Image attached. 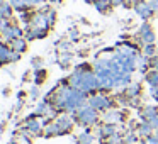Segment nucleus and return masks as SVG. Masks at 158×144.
<instances>
[{
	"mask_svg": "<svg viewBox=\"0 0 158 144\" xmlns=\"http://www.w3.org/2000/svg\"><path fill=\"white\" fill-rule=\"evenodd\" d=\"M75 120L82 126H92L97 122V110L94 107H82L75 112Z\"/></svg>",
	"mask_w": 158,
	"mask_h": 144,
	"instance_id": "1",
	"label": "nucleus"
},
{
	"mask_svg": "<svg viewBox=\"0 0 158 144\" xmlns=\"http://www.w3.org/2000/svg\"><path fill=\"white\" fill-rule=\"evenodd\" d=\"M72 127H73V120L70 119V117H66V115L60 117V119L55 122L56 136H63V134L70 132V130H72Z\"/></svg>",
	"mask_w": 158,
	"mask_h": 144,
	"instance_id": "2",
	"label": "nucleus"
},
{
	"mask_svg": "<svg viewBox=\"0 0 158 144\" xmlns=\"http://www.w3.org/2000/svg\"><path fill=\"white\" fill-rule=\"evenodd\" d=\"M110 105H112V102H110L107 97L95 95V97H92V98H90V107H94L97 112H104V110H107Z\"/></svg>",
	"mask_w": 158,
	"mask_h": 144,
	"instance_id": "3",
	"label": "nucleus"
},
{
	"mask_svg": "<svg viewBox=\"0 0 158 144\" xmlns=\"http://www.w3.org/2000/svg\"><path fill=\"white\" fill-rule=\"evenodd\" d=\"M134 10L138 12V15H141L143 19H150L153 14V9L150 7V4H144V2H136L134 4Z\"/></svg>",
	"mask_w": 158,
	"mask_h": 144,
	"instance_id": "4",
	"label": "nucleus"
},
{
	"mask_svg": "<svg viewBox=\"0 0 158 144\" xmlns=\"http://www.w3.org/2000/svg\"><path fill=\"white\" fill-rule=\"evenodd\" d=\"M139 34H141V41H144L146 44H153V42H155V32L151 31L150 24H143V26H141Z\"/></svg>",
	"mask_w": 158,
	"mask_h": 144,
	"instance_id": "5",
	"label": "nucleus"
},
{
	"mask_svg": "<svg viewBox=\"0 0 158 144\" xmlns=\"http://www.w3.org/2000/svg\"><path fill=\"white\" fill-rule=\"evenodd\" d=\"M26 130L29 134H32V136H39L43 132V124L38 119H29L27 124H26Z\"/></svg>",
	"mask_w": 158,
	"mask_h": 144,
	"instance_id": "6",
	"label": "nucleus"
},
{
	"mask_svg": "<svg viewBox=\"0 0 158 144\" xmlns=\"http://www.w3.org/2000/svg\"><path fill=\"white\" fill-rule=\"evenodd\" d=\"M2 34H4L5 39H10V41H14V39H19L22 36V31L17 27V26H7V27L2 31Z\"/></svg>",
	"mask_w": 158,
	"mask_h": 144,
	"instance_id": "7",
	"label": "nucleus"
},
{
	"mask_svg": "<svg viewBox=\"0 0 158 144\" xmlns=\"http://www.w3.org/2000/svg\"><path fill=\"white\" fill-rule=\"evenodd\" d=\"M99 134H100V137H110V136H114V134H116V126H114V124H106V126L100 127Z\"/></svg>",
	"mask_w": 158,
	"mask_h": 144,
	"instance_id": "8",
	"label": "nucleus"
},
{
	"mask_svg": "<svg viewBox=\"0 0 158 144\" xmlns=\"http://www.w3.org/2000/svg\"><path fill=\"white\" fill-rule=\"evenodd\" d=\"M141 92V86L138 85V83H133V85H127L126 88V95L127 98H134V97H138V93Z\"/></svg>",
	"mask_w": 158,
	"mask_h": 144,
	"instance_id": "9",
	"label": "nucleus"
},
{
	"mask_svg": "<svg viewBox=\"0 0 158 144\" xmlns=\"http://www.w3.org/2000/svg\"><path fill=\"white\" fill-rule=\"evenodd\" d=\"M151 130H153V127L150 126V122H146V120H144V122L139 126V129H138V134H139V136H143V137H150Z\"/></svg>",
	"mask_w": 158,
	"mask_h": 144,
	"instance_id": "10",
	"label": "nucleus"
},
{
	"mask_svg": "<svg viewBox=\"0 0 158 144\" xmlns=\"http://www.w3.org/2000/svg\"><path fill=\"white\" fill-rule=\"evenodd\" d=\"M12 14V5L9 4H0V17L2 19H9Z\"/></svg>",
	"mask_w": 158,
	"mask_h": 144,
	"instance_id": "11",
	"label": "nucleus"
},
{
	"mask_svg": "<svg viewBox=\"0 0 158 144\" xmlns=\"http://www.w3.org/2000/svg\"><path fill=\"white\" fill-rule=\"evenodd\" d=\"M77 144H94V136L90 132H83L82 136L78 137Z\"/></svg>",
	"mask_w": 158,
	"mask_h": 144,
	"instance_id": "12",
	"label": "nucleus"
},
{
	"mask_svg": "<svg viewBox=\"0 0 158 144\" xmlns=\"http://www.w3.org/2000/svg\"><path fill=\"white\" fill-rule=\"evenodd\" d=\"M26 48H27V46H26V41L24 39H14V51H17V53H24L26 51Z\"/></svg>",
	"mask_w": 158,
	"mask_h": 144,
	"instance_id": "13",
	"label": "nucleus"
},
{
	"mask_svg": "<svg viewBox=\"0 0 158 144\" xmlns=\"http://www.w3.org/2000/svg\"><path fill=\"white\" fill-rule=\"evenodd\" d=\"M46 76H48V75H46L44 70H38V71L34 73V83H36V85H41V83L46 80Z\"/></svg>",
	"mask_w": 158,
	"mask_h": 144,
	"instance_id": "14",
	"label": "nucleus"
},
{
	"mask_svg": "<svg viewBox=\"0 0 158 144\" xmlns=\"http://www.w3.org/2000/svg\"><path fill=\"white\" fill-rule=\"evenodd\" d=\"M144 54H146L148 58H153L155 56V46L153 44H146V48H144Z\"/></svg>",
	"mask_w": 158,
	"mask_h": 144,
	"instance_id": "15",
	"label": "nucleus"
},
{
	"mask_svg": "<svg viewBox=\"0 0 158 144\" xmlns=\"http://www.w3.org/2000/svg\"><path fill=\"white\" fill-rule=\"evenodd\" d=\"M134 142H136V136L134 134H127L123 141V144H134Z\"/></svg>",
	"mask_w": 158,
	"mask_h": 144,
	"instance_id": "16",
	"label": "nucleus"
},
{
	"mask_svg": "<svg viewBox=\"0 0 158 144\" xmlns=\"http://www.w3.org/2000/svg\"><path fill=\"white\" fill-rule=\"evenodd\" d=\"M106 119H109V120H119V119H121V114H117V112H114V114H107Z\"/></svg>",
	"mask_w": 158,
	"mask_h": 144,
	"instance_id": "17",
	"label": "nucleus"
},
{
	"mask_svg": "<svg viewBox=\"0 0 158 144\" xmlns=\"http://www.w3.org/2000/svg\"><path fill=\"white\" fill-rule=\"evenodd\" d=\"M150 126L153 127V129H158V114H156V115H155L153 119L150 120Z\"/></svg>",
	"mask_w": 158,
	"mask_h": 144,
	"instance_id": "18",
	"label": "nucleus"
},
{
	"mask_svg": "<svg viewBox=\"0 0 158 144\" xmlns=\"http://www.w3.org/2000/svg\"><path fill=\"white\" fill-rule=\"evenodd\" d=\"M146 144H158V139H156L155 136H150V137L146 139Z\"/></svg>",
	"mask_w": 158,
	"mask_h": 144,
	"instance_id": "19",
	"label": "nucleus"
},
{
	"mask_svg": "<svg viewBox=\"0 0 158 144\" xmlns=\"http://www.w3.org/2000/svg\"><path fill=\"white\" fill-rule=\"evenodd\" d=\"M150 7L153 9V12L158 10V0H150Z\"/></svg>",
	"mask_w": 158,
	"mask_h": 144,
	"instance_id": "20",
	"label": "nucleus"
},
{
	"mask_svg": "<svg viewBox=\"0 0 158 144\" xmlns=\"http://www.w3.org/2000/svg\"><path fill=\"white\" fill-rule=\"evenodd\" d=\"M27 2H29V5H38L41 2H44V0H27Z\"/></svg>",
	"mask_w": 158,
	"mask_h": 144,
	"instance_id": "21",
	"label": "nucleus"
},
{
	"mask_svg": "<svg viewBox=\"0 0 158 144\" xmlns=\"http://www.w3.org/2000/svg\"><path fill=\"white\" fill-rule=\"evenodd\" d=\"M110 4L112 5H121V4H124V0H110Z\"/></svg>",
	"mask_w": 158,
	"mask_h": 144,
	"instance_id": "22",
	"label": "nucleus"
},
{
	"mask_svg": "<svg viewBox=\"0 0 158 144\" xmlns=\"http://www.w3.org/2000/svg\"><path fill=\"white\" fill-rule=\"evenodd\" d=\"M32 65H34V66H39V65H41V59H34V61H32Z\"/></svg>",
	"mask_w": 158,
	"mask_h": 144,
	"instance_id": "23",
	"label": "nucleus"
},
{
	"mask_svg": "<svg viewBox=\"0 0 158 144\" xmlns=\"http://www.w3.org/2000/svg\"><path fill=\"white\" fill-rule=\"evenodd\" d=\"M38 93H39V90H38V88H34V90L31 92V95H32V97H38Z\"/></svg>",
	"mask_w": 158,
	"mask_h": 144,
	"instance_id": "24",
	"label": "nucleus"
},
{
	"mask_svg": "<svg viewBox=\"0 0 158 144\" xmlns=\"http://www.w3.org/2000/svg\"><path fill=\"white\" fill-rule=\"evenodd\" d=\"M49 2H53V4H60L61 0H49Z\"/></svg>",
	"mask_w": 158,
	"mask_h": 144,
	"instance_id": "25",
	"label": "nucleus"
},
{
	"mask_svg": "<svg viewBox=\"0 0 158 144\" xmlns=\"http://www.w3.org/2000/svg\"><path fill=\"white\" fill-rule=\"evenodd\" d=\"M155 137L158 139V129H155Z\"/></svg>",
	"mask_w": 158,
	"mask_h": 144,
	"instance_id": "26",
	"label": "nucleus"
},
{
	"mask_svg": "<svg viewBox=\"0 0 158 144\" xmlns=\"http://www.w3.org/2000/svg\"><path fill=\"white\" fill-rule=\"evenodd\" d=\"M114 144H123V142H114Z\"/></svg>",
	"mask_w": 158,
	"mask_h": 144,
	"instance_id": "27",
	"label": "nucleus"
},
{
	"mask_svg": "<svg viewBox=\"0 0 158 144\" xmlns=\"http://www.w3.org/2000/svg\"><path fill=\"white\" fill-rule=\"evenodd\" d=\"M10 144H19V142H10Z\"/></svg>",
	"mask_w": 158,
	"mask_h": 144,
	"instance_id": "28",
	"label": "nucleus"
}]
</instances>
